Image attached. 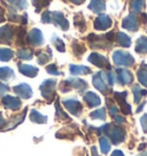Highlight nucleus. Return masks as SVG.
<instances>
[{"mask_svg":"<svg viewBox=\"0 0 147 156\" xmlns=\"http://www.w3.org/2000/svg\"><path fill=\"white\" fill-rule=\"evenodd\" d=\"M99 142H100V149H101V151H102L103 154H107L108 151H109V149H110V144L108 141V139L101 138Z\"/></svg>","mask_w":147,"mask_h":156,"instance_id":"obj_37","label":"nucleus"},{"mask_svg":"<svg viewBox=\"0 0 147 156\" xmlns=\"http://www.w3.org/2000/svg\"><path fill=\"white\" fill-rule=\"evenodd\" d=\"M144 6H145V0H131L130 8L134 13H139L142 10Z\"/></svg>","mask_w":147,"mask_h":156,"instance_id":"obj_28","label":"nucleus"},{"mask_svg":"<svg viewBox=\"0 0 147 156\" xmlns=\"http://www.w3.org/2000/svg\"><path fill=\"white\" fill-rule=\"evenodd\" d=\"M138 79L140 84L147 86V64H142V67L138 70Z\"/></svg>","mask_w":147,"mask_h":156,"instance_id":"obj_25","label":"nucleus"},{"mask_svg":"<svg viewBox=\"0 0 147 156\" xmlns=\"http://www.w3.org/2000/svg\"><path fill=\"white\" fill-rule=\"evenodd\" d=\"M117 112H118L117 107H115V106H110V107H109V112H110L112 116H116Z\"/></svg>","mask_w":147,"mask_h":156,"instance_id":"obj_41","label":"nucleus"},{"mask_svg":"<svg viewBox=\"0 0 147 156\" xmlns=\"http://www.w3.org/2000/svg\"><path fill=\"white\" fill-rule=\"evenodd\" d=\"M92 82H93L94 87L97 88V90H99L100 92H102L103 94H107L108 91H109V87H108L107 85V79H106V75L105 73H95L93 76Z\"/></svg>","mask_w":147,"mask_h":156,"instance_id":"obj_6","label":"nucleus"},{"mask_svg":"<svg viewBox=\"0 0 147 156\" xmlns=\"http://www.w3.org/2000/svg\"><path fill=\"white\" fill-rule=\"evenodd\" d=\"M51 1H52V0H32V4H34V6L36 7V12H37V13H40L43 8H45L46 6L49 5Z\"/></svg>","mask_w":147,"mask_h":156,"instance_id":"obj_30","label":"nucleus"},{"mask_svg":"<svg viewBox=\"0 0 147 156\" xmlns=\"http://www.w3.org/2000/svg\"><path fill=\"white\" fill-rule=\"evenodd\" d=\"M116 76H117L118 83L121 85H127L133 80L132 73L127 69H117L116 70Z\"/></svg>","mask_w":147,"mask_h":156,"instance_id":"obj_14","label":"nucleus"},{"mask_svg":"<svg viewBox=\"0 0 147 156\" xmlns=\"http://www.w3.org/2000/svg\"><path fill=\"white\" fill-rule=\"evenodd\" d=\"M140 123H142V126L144 132L147 133V115H144V116L140 118Z\"/></svg>","mask_w":147,"mask_h":156,"instance_id":"obj_39","label":"nucleus"},{"mask_svg":"<svg viewBox=\"0 0 147 156\" xmlns=\"http://www.w3.org/2000/svg\"><path fill=\"white\" fill-rule=\"evenodd\" d=\"M138 156H147V153H142V154H140V155H138Z\"/></svg>","mask_w":147,"mask_h":156,"instance_id":"obj_48","label":"nucleus"},{"mask_svg":"<svg viewBox=\"0 0 147 156\" xmlns=\"http://www.w3.org/2000/svg\"><path fill=\"white\" fill-rule=\"evenodd\" d=\"M110 156H124V155H123V153L121 151H113V154Z\"/></svg>","mask_w":147,"mask_h":156,"instance_id":"obj_44","label":"nucleus"},{"mask_svg":"<svg viewBox=\"0 0 147 156\" xmlns=\"http://www.w3.org/2000/svg\"><path fill=\"white\" fill-rule=\"evenodd\" d=\"M30 119L34 123H38V124H44L47 121V117L41 115L39 112H37L36 109H32L30 112Z\"/></svg>","mask_w":147,"mask_h":156,"instance_id":"obj_21","label":"nucleus"},{"mask_svg":"<svg viewBox=\"0 0 147 156\" xmlns=\"http://www.w3.org/2000/svg\"><path fill=\"white\" fill-rule=\"evenodd\" d=\"M16 1H17V0H2V2H4V4L10 5V7H12V6H14Z\"/></svg>","mask_w":147,"mask_h":156,"instance_id":"obj_43","label":"nucleus"},{"mask_svg":"<svg viewBox=\"0 0 147 156\" xmlns=\"http://www.w3.org/2000/svg\"><path fill=\"white\" fill-rule=\"evenodd\" d=\"M86 87H88L86 82H84L79 78H69L67 80L62 82V84H61V91L62 92H68L71 88H77L82 92L84 90H86Z\"/></svg>","mask_w":147,"mask_h":156,"instance_id":"obj_4","label":"nucleus"},{"mask_svg":"<svg viewBox=\"0 0 147 156\" xmlns=\"http://www.w3.org/2000/svg\"><path fill=\"white\" fill-rule=\"evenodd\" d=\"M5 124H6L5 118H4V117H2V115H1V114H0V127H1V126H4V125H5Z\"/></svg>","mask_w":147,"mask_h":156,"instance_id":"obj_46","label":"nucleus"},{"mask_svg":"<svg viewBox=\"0 0 147 156\" xmlns=\"http://www.w3.org/2000/svg\"><path fill=\"white\" fill-rule=\"evenodd\" d=\"M52 43H53L54 46H55V48L58 49L59 52H64V51H66V47H64V43L59 38V37H56V36H53V38H52Z\"/></svg>","mask_w":147,"mask_h":156,"instance_id":"obj_35","label":"nucleus"},{"mask_svg":"<svg viewBox=\"0 0 147 156\" xmlns=\"http://www.w3.org/2000/svg\"><path fill=\"white\" fill-rule=\"evenodd\" d=\"M5 22V9L0 6V23Z\"/></svg>","mask_w":147,"mask_h":156,"instance_id":"obj_42","label":"nucleus"},{"mask_svg":"<svg viewBox=\"0 0 147 156\" xmlns=\"http://www.w3.org/2000/svg\"><path fill=\"white\" fill-rule=\"evenodd\" d=\"M122 27L129 31H137L139 28V21L133 14H130L123 20Z\"/></svg>","mask_w":147,"mask_h":156,"instance_id":"obj_12","label":"nucleus"},{"mask_svg":"<svg viewBox=\"0 0 147 156\" xmlns=\"http://www.w3.org/2000/svg\"><path fill=\"white\" fill-rule=\"evenodd\" d=\"M55 86H56V82L54 79H47L43 82L40 85V92L43 94V97L47 100H52L55 97Z\"/></svg>","mask_w":147,"mask_h":156,"instance_id":"obj_5","label":"nucleus"},{"mask_svg":"<svg viewBox=\"0 0 147 156\" xmlns=\"http://www.w3.org/2000/svg\"><path fill=\"white\" fill-rule=\"evenodd\" d=\"M88 61L92 64L97 66L99 68H107L110 69V66L108 63V60L103 55L99 53H92L90 56H88Z\"/></svg>","mask_w":147,"mask_h":156,"instance_id":"obj_11","label":"nucleus"},{"mask_svg":"<svg viewBox=\"0 0 147 156\" xmlns=\"http://www.w3.org/2000/svg\"><path fill=\"white\" fill-rule=\"evenodd\" d=\"M14 56V52L9 48H0V61H9Z\"/></svg>","mask_w":147,"mask_h":156,"instance_id":"obj_27","label":"nucleus"},{"mask_svg":"<svg viewBox=\"0 0 147 156\" xmlns=\"http://www.w3.org/2000/svg\"><path fill=\"white\" fill-rule=\"evenodd\" d=\"M19 70L22 75L24 76H28V77L34 78L37 76L38 73V69L34 67V66H30V64H19Z\"/></svg>","mask_w":147,"mask_h":156,"instance_id":"obj_18","label":"nucleus"},{"mask_svg":"<svg viewBox=\"0 0 147 156\" xmlns=\"http://www.w3.org/2000/svg\"><path fill=\"white\" fill-rule=\"evenodd\" d=\"M41 22L43 23H53L54 25L59 27L61 30H68L69 29V22L66 19L62 13L60 12H49L46 10L44 14L41 15Z\"/></svg>","mask_w":147,"mask_h":156,"instance_id":"obj_1","label":"nucleus"},{"mask_svg":"<svg viewBox=\"0 0 147 156\" xmlns=\"http://www.w3.org/2000/svg\"><path fill=\"white\" fill-rule=\"evenodd\" d=\"M115 121H116L117 123H123L124 122V118L121 116H115Z\"/></svg>","mask_w":147,"mask_h":156,"instance_id":"obj_47","label":"nucleus"},{"mask_svg":"<svg viewBox=\"0 0 147 156\" xmlns=\"http://www.w3.org/2000/svg\"><path fill=\"white\" fill-rule=\"evenodd\" d=\"M8 91H9V86H7L4 83H0V94H4V93L8 92Z\"/></svg>","mask_w":147,"mask_h":156,"instance_id":"obj_40","label":"nucleus"},{"mask_svg":"<svg viewBox=\"0 0 147 156\" xmlns=\"http://www.w3.org/2000/svg\"><path fill=\"white\" fill-rule=\"evenodd\" d=\"M116 40H117L118 45H121L122 47H130L131 45V39L127 34H123V32H118L116 34Z\"/></svg>","mask_w":147,"mask_h":156,"instance_id":"obj_23","label":"nucleus"},{"mask_svg":"<svg viewBox=\"0 0 147 156\" xmlns=\"http://www.w3.org/2000/svg\"><path fill=\"white\" fill-rule=\"evenodd\" d=\"M113 24L112 22V19L106 14H101L99 15L98 17L94 21V29L95 30H100V31H103V30L109 29Z\"/></svg>","mask_w":147,"mask_h":156,"instance_id":"obj_9","label":"nucleus"},{"mask_svg":"<svg viewBox=\"0 0 147 156\" xmlns=\"http://www.w3.org/2000/svg\"><path fill=\"white\" fill-rule=\"evenodd\" d=\"M14 77V71L8 67L0 68V80H8Z\"/></svg>","mask_w":147,"mask_h":156,"instance_id":"obj_26","label":"nucleus"},{"mask_svg":"<svg viewBox=\"0 0 147 156\" xmlns=\"http://www.w3.org/2000/svg\"><path fill=\"white\" fill-rule=\"evenodd\" d=\"M70 2H73L75 5H81V4H83L84 0H69Z\"/></svg>","mask_w":147,"mask_h":156,"instance_id":"obj_45","label":"nucleus"},{"mask_svg":"<svg viewBox=\"0 0 147 156\" xmlns=\"http://www.w3.org/2000/svg\"><path fill=\"white\" fill-rule=\"evenodd\" d=\"M70 73L71 75H88L91 73V69L85 66H76V64H71L70 66Z\"/></svg>","mask_w":147,"mask_h":156,"instance_id":"obj_20","label":"nucleus"},{"mask_svg":"<svg viewBox=\"0 0 147 156\" xmlns=\"http://www.w3.org/2000/svg\"><path fill=\"white\" fill-rule=\"evenodd\" d=\"M17 56L22 60H31L32 58V52L28 48H21L17 51Z\"/></svg>","mask_w":147,"mask_h":156,"instance_id":"obj_32","label":"nucleus"},{"mask_svg":"<svg viewBox=\"0 0 147 156\" xmlns=\"http://www.w3.org/2000/svg\"><path fill=\"white\" fill-rule=\"evenodd\" d=\"M63 106L68 109V112H70L73 115H75V116H78L79 114H81V112H82V109H83L82 103L79 102L78 100H76V99L64 100Z\"/></svg>","mask_w":147,"mask_h":156,"instance_id":"obj_10","label":"nucleus"},{"mask_svg":"<svg viewBox=\"0 0 147 156\" xmlns=\"http://www.w3.org/2000/svg\"><path fill=\"white\" fill-rule=\"evenodd\" d=\"M15 29L12 25H5L0 28V43L1 44H10L14 38Z\"/></svg>","mask_w":147,"mask_h":156,"instance_id":"obj_8","label":"nucleus"},{"mask_svg":"<svg viewBox=\"0 0 147 156\" xmlns=\"http://www.w3.org/2000/svg\"><path fill=\"white\" fill-rule=\"evenodd\" d=\"M132 92H133V95H134V102L139 103V101H140L142 97L146 94L147 91H145V90L142 91L139 85H134V86L132 87Z\"/></svg>","mask_w":147,"mask_h":156,"instance_id":"obj_29","label":"nucleus"},{"mask_svg":"<svg viewBox=\"0 0 147 156\" xmlns=\"http://www.w3.org/2000/svg\"><path fill=\"white\" fill-rule=\"evenodd\" d=\"M91 118L93 119H105L106 118V110L105 108H101V109H98V110H94L90 114Z\"/></svg>","mask_w":147,"mask_h":156,"instance_id":"obj_34","label":"nucleus"},{"mask_svg":"<svg viewBox=\"0 0 147 156\" xmlns=\"http://www.w3.org/2000/svg\"><path fill=\"white\" fill-rule=\"evenodd\" d=\"M101 132V134H107L113 144H120L125 139V131L120 126H113L110 124H106L98 130Z\"/></svg>","mask_w":147,"mask_h":156,"instance_id":"obj_2","label":"nucleus"},{"mask_svg":"<svg viewBox=\"0 0 147 156\" xmlns=\"http://www.w3.org/2000/svg\"><path fill=\"white\" fill-rule=\"evenodd\" d=\"M136 52L140 54L147 53V37H140L136 43Z\"/></svg>","mask_w":147,"mask_h":156,"instance_id":"obj_24","label":"nucleus"},{"mask_svg":"<svg viewBox=\"0 0 147 156\" xmlns=\"http://www.w3.org/2000/svg\"><path fill=\"white\" fill-rule=\"evenodd\" d=\"M27 31L24 28H20L19 32H17V45H25L27 43Z\"/></svg>","mask_w":147,"mask_h":156,"instance_id":"obj_33","label":"nucleus"},{"mask_svg":"<svg viewBox=\"0 0 147 156\" xmlns=\"http://www.w3.org/2000/svg\"><path fill=\"white\" fill-rule=\"evenodd\" d=\"M44 41V37H43V34L39 29L34 28L30 31L29 34H27V43H29L30 45L32 46H40Z\"/></svg>","mask_w":147,"mask_h":156,"instance_id":"obj_7","label":"nucleus"},{"mask_svg":"<svg viewBox=\"0 0 147 156\" xmlns=\"http://www.w3.org/2000/svg\"><path fill=\"white\" fill-rule=\"evenodd\" d=\"M2 105L6 108H8L10 110H17L21 107V101L15 97H10V95H6L2 98Z\"/></svg>","mask_w":147,"mask_h":156,"instance_id":"obj_16","label":"nucleus"},{"mask_svg":"<svg viewBox=\"0 0 147 156\" xmlns=\"http://www.w3.org/2000/svg\"><path fill=\"white\" fill-rule=\"evenodd\" d=\"M14 92L22 99H29L32 97V90L28 84H20V85H16L14 86Z\"/></svg>","mask_w":147,"mask_h":156,"instance_id":"obj_15","label":"nucleus"},{"mask_svg":"<svg viewBox=\"0 0 147 156\" xmlns=\"http://www.w3.org/2000/svg\"><path fill=\"white\" fill-rule=\"evenodd\" d=\"M46 71L48 73H51V75H54V76L61 75V73L59 71V69H58V67L55 64H49V66H47L46 67Z\"/></svg>","mask_w":147,"mask_h":156,"instance_id":"obj_38","label":"nucleus"},{"mask_svg":"<svg viewBox=\"0 0 147 156\" xmlns=\"http://www.w3.org/2000/svg\"><path fill=\"white\" fill-rule=\"evenodd\" d=\"M114 98H115L116 101L120 103V107H121V110L123 112V114L127 115V114L131 112V107H130V105H127V101H125L127 92H115Z\"/></svg>","mask_w":147,"mask_h":156,"instance_id":"obj_13","label":"nucleus"},{"mask_svg":"<svg viewBox=\"0 0 147 156\" xmlns=\"http://www.w3.org/2000/svg\"><path fill=\"white\" fill-rule=\"evenodd\" d=\"M113 61L116 66H123V67H131L134 63L133 56L124 51H115L113 54Z\"/></svg>","mask_w":147,"mask_h":156,"instance_id":"obj_3","label":"nucleus"},{"mask_svg":"<svg viewBox=\"0 0 147 156\" xmlns=\"http://www.w3.org/2000/svg\"><path fill=\"white\" fill-rule=\"evenodd\" d=\"M73 51L77 56H79V55H82V54L85 52V47H84V45H82L81 43H78V41H74Z\"/></svg>","mask_w":147,"mask_h":156,"instance_id":"obj_36","label":"nucleus"},{"mask_svg":"<svg viewBox=\"0 0 147 156\" xmlns=\"http://www.w3.org/2000/svg\"><path fill=\"white\" fill-rule=\"evenodd\" d=\"M74 25L79 29L81 31H85L86 29V24H85V20H84V16L82 15V13H77L74 17Z\"/></svg>","mask_w":147,"mask_h":156,"instance_id":"obj_22","label":"nucleus"},{"mask_svg":"<svg viewBox=\"0 0 147 156\" xmlns=\"http://www.w3.org/2000/svg\"><path fill=\"white\" fill-rule=\"evenodd\" d=\"M88 9H91L94 13H101L106 9V1L105 0H91Z\"/></svg>","mask_w":147,"mask_h":156,"instance_id":"obj_19","label":"nucleus"},{"mask_svg":"<svg viewBox=\"0 0 147 156\" xmlns=\"http://www.w3.org/2000/svg\"><path fill=\"white\" fill-rule=\"evenodd\" d=\"M37 58H38V63L39 64H45L52 58V54H51V52L48 54H46V52H38Z\"/></svg>","mask_w":147,"mask_h":156,"instance_id":"obj_31","label":"nucleus"},{"mask_svg":"<svg viewBox=\"0 0 147 156\" xmlns=\"http://www.w3.org/2000/svg\"><path fill=\"white\" fill-rule=\"evenodd\" d=\"M83 99H84V101L88 103V107H91V108L97 107V106H99V105L101 103L100 98L93 92H86L85 94H84Z\"/></svg>","mask_w":147,"mask_h":156,"instance_id":"obj_17","label":"nucleus"}]
</instances>
